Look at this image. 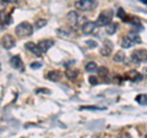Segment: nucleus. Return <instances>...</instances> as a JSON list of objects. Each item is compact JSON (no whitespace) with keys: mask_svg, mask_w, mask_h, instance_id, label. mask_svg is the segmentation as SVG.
Masks as SVG:
<instances>
[{"mask_svg":"<svg viewBox=\"0 0 147 138\" xmlns=\"http://www.w3.org/2000/svg\"><path fill=\"white\" fill-rule=\"evenodd\" d=\"M47 25V20H43V18H40V20H37L36 23H34V27L36 28H42L43 26Z\"/></svg>","mask_w":147,"mask_h":138,"instance_id":"412c9836","label":"nucleus"},{"mask_svg":"<svg viewBox=\"0 0 147 138\" xmlns=\"http://www.w3.org/2000/svg\"><path fill=\"white\" fill-rule=\"evenodd\" d=\"M146 76H147V68H146Z\"/></svg>","mask_w":147,"mask_h":138,"instance_id":"7c9ffc66","label":"nucleus"},{"mask_svg":"<svg viewBox=\"0 0 147 138\" xmlns=\"http://www.w3.org/2000/svg\"><path fill=\"white\" fill-rule=\"evenodd\" d=\"M88 82H90L91 84H97V83H98L97 77H94V76H91V77H88Z\"/></svg>","mask_w":147,"mask_h":138,"instance_id":"b1692460","label":"nucleus"},{"mask_svg":"<svg viewBox=\"0 0 147 138\" xmlns=\"http://www.w3.org/2000/svg\"><path fill=\"white\" fill-rule=\"evenodd\" d=\"M131 59L135 62H147V50H134L131 54Z\"/></svg>","mask_w":147,"mask_h":138,"instance_id":"20e7f679","label":"nucleus"},{"mask_svg":"<svg viewBox=\"0 0 147 138\" xmlns=\"http://www.w3.org/2000/svg\"><path fill=\"white\" fill-rule=\"evenodd\" d=\"M81 109H85V110H105V108H97V107H82Z\"/></svg>","mask_w":147,"mask_h":138,"instance_id":"5701e85b","label":"nucleus"},{"mask_svg":"<svg viewBox=\"0 0 147 138\" xmlns=\"http://www.w3.org/2000/svg\"><path fill=\"white\" fill-rule=\"evenodd\" d=\"M118 16L120 17V18H123L124 16H125V12H124L123 9H119V11H118Z\"/></svg>","mask_w":147,"mask_h":138,"instance_id":"bb28decb","label":"nucleus"},{"mask_svg":"<svg viewBox=\"0 0 147 138\" xmlns=\"http://www.w3.org/2000/svg\"><path fill=\"white\" fill-rule=\"evenodd\" d=\"M86 44L87 45H90V47H97V43H96V42H91V40H87V42H86Z\"/></svg>","mask_w":147,"mask_h":138,"instance_id":"cd10ccee","label":"nucleus"},{"mask_svg":"<svg viewBox=\"0 0 147 138\" xmlns=\"http://www.w3.org/2000/svg\"><path fill=\"white\" fill-rule=\"evenodd\" d=\"M117 28H118V25H117V23H109V25H108V28H107V33H108V34L115 33Z\"/></svg>","mask_w":147,"mask_h":138,"instance_id":"aec40b11","label":"nucleus"},{"mask_svg":"<svg viewBox=\"0 0 147 138\" xmlns=\"http://www.w3.org/2000/svg\"><path fill=\"white\" fill-rule=\"evenodd\" d=\"M0 26H1V22H0Z\"/></svg>","mask_w":147,"mask_h":138,"instance_id":"473e14b6","label":"nucleus"},{"mask_svg":"<svg viewBox=\"0 0 147 138\" xmlns=\"http://www.w3.org/2000/svg\"><path fill=\"white\" fill-rule=\"evenodd\" d=\"M75 6L82 11H91L97 6V1L96 0H77Z\"/></svg>","mask_w":147,"mask_h":138,"instance_id":"7ed1b4c3","label":"nucleus"},{"mask_svg":"<svg viewBox=\"0 0 147 138\" xmlns=\"http://www.w3.org/2000/svg\"><path fill=\"white\" fill-rule=\"evenodd\" d=\"M3 4H13V3H17V0H1Z\"/></svg>","mask_w":147,"mask_h":138,"instance_id":"c85d7f7f","label":"nucleus"},{"mask_svg":"<svg viewBox=\"0 0 147 138\" xmlns=\"http://www.w3.org/2000/svg\"><path fill=\"white\" fill-rule=\"evenodd\" d=\"M134 45V42L129 38V37H124V38L121 39V48L124 49H127V48H130Z\"/></svg>","mask_w":147,"mask_h":138,"instance_id":"dca6fc26","label":"nucleus"},{"mask_svg":"<svg viewBox=\"0 0 147 138\" xmlns=\"http://www.w3.org/2000/svg\"><path fill=\"white\" fill-rule=\"evenodd\" d=\"M126 78H129L130 81L132 82H137V81H141L142 80V75L136 71H130L126 73Z\"/></svg>","mask_w":147,"mask_h":138,"instance_id":"f8f14e48","label":"nucleus"},{"mask_svg":"<svg viewBox=\"0 0 147 138\" xmlns=\"http://www.w3.org/2000/svg\"><path fill=\"white\" fill-rule=\"evenodd\" d=\"M77 75H79V71H77L76 68H71V67H69V68H66V71H65V76H66L70 81L75 80V78L77 77Z\"/></svg>","mask_w":147,"mask_h":138,"instance_id":"4468645a","label":"nucleus"},{"mask_svg":"<svg viewBox=\"0 0 147 138\" xmlns=\"http://www.w3.org/2000/svg\"><path fill=\"white\" fill-rule=\"evenodd\" d=\"M97 72H98L99 76H107V75H108V68L104 67V66L98 67V68H97Z\"/></svg>","mask_w":147,"mask_h":138,"instance_id":"4be33fe9","label":"nucleus"},{"mask_svg":"<svg viewBox=\"0 0 147 138\" xmlns=\"http://www.w3.org/2000/svg\"><path fill=\"white\" fill-rule=\"evenodd\" d=\"M15 32L18 37H28L33 33V26L30 22H21L20 25L16 26Z\"/></svg>","mask_w":147,"mask_h":138,"instance_id":"f257e3e1","label":"nucleus"},{"mask_svg":"<svg viewBox=\"0 0 147 138\" xmlns=\"http://www.w3.org/2000/svg\"><path fill=\"white\" fill-rule=\"evenodd\" d=\"M129 38H130V39L132 40V42H134V44H135V43H136V44L141 43V39H140V37L137 36V34L135 33L134 31H131L130 33H129Z\"/></svg>","mask_w":147,"mask_h":138,"instance_id":"6ab92c4d","label":"nucleus"},{"mask_svg":"<svg viewBox=\"0 0 147 138\" xmlns=\"http://www.w3.org/2000/svg\"><path fill=\"white\" fill-rule=\"evenodd\" d=\"M97 68H98L97 64L93 62V61L86 64V66H85V70H86L87 72H94V71H97Z\"/></svg>","mask_w":147,"mask_h":138,"instance_id":"f3484780","label":"nucleus"},{"mask_svg":"<svg viewBox=\"0 0 147 138\" xmlns=\"http://www.w3.org/2000/svg\"><path fill=\"white\" fill-rule=\"evenodd\" d=\"M145 138H147V135H146V136H145Z\"/></svg>","mask_w":147,"mask_h":138,"instance_id":"2f4dec72","label":"nucleus"},{"mask_svg":"<svg viewBox=\"0 0 147 138\" xmlns=\"http://www.w3.org/2000/svg\"><path fill=\"white\" fill-rule=\"evenodd\" d=\"M40 66H42V64H40V62H32L31 64V67L32 68H38Z\"/></svg>","mask_w":147,"mask_h":138,"instance_id":"a878e982","label":"nucleus"},{"mask_svg":"<svg viewBox=\"0 0 147 138\" xmlns=\"http://www.w3.org/2000/svg\"><path fill=\"white\" fill-rule=\"evenodd\" d=\"M10 64L12 67L17 68V70H24V62H22V59L18 56V55H16V56H12L11 60H10Z\"/></svg>","mask_w":147,"mask_h":138,"instance_id":"9b49d317","label":"nucleus"},{"mask_svg":"<svg viewBox=\"0 0 147 138\" xmlns=\"http://www.w3.org/2000/svg\"><path fill=\"white\" fill-rule=\"evenodd\" d=\"M1 44L5 49H11V48L15 47L16 42H15V38H13L11 34H5L1 38Z\"/></svg>","mask_w":147,"mask_h":138,"instance_id":"423d86ee","label":"nucleus"},{"mask_svg":"<svg viewBox=\"0 0 147 138\" xmlns=\"http://www.w3.org/2000/svg\"><path fill=\"white\" fill-rule=\"evenodd\" d=\"M112 52H113V43L110 42V40H105L103 43L102 49H100V54H102L103 56H108V55L112 54Z\"/></svg>","mask_w":147,"mask_h":138,"instance_id":"9d476101","label":"nucleus"},{"mask_svg":"<svg viewBox=\"0 0 147 138\" xmlns=\"http://www.w3.org/2000/svg\"><path fill=\"white\" fill-rule=\"evenodd\" d=\"M135 99L140 105H147V94H139Z\"/></svg>","mask_w":147,"mask_h":138,"instance_id":"a211bd4d","label":"nucleus"},{"mask_svg":"<svg viewBox=\"0 0 147 138\" xmlns=\"http://www.w3.org/2000/svg\"><path fill=\"white\" fill-rule=\"evenodd\" d=\"M96 28H97L96 22L87 21V22H85V23L81 26V32L84 34H91V33H93V32L96 31Z\"/></svg>","mask_w":147,"mask_h":138,"instance_id":"0eeeda50","label":"nucleus"},{"mask_svg":"<svg viewBox=\"0 0 147 138\" xmlns=\"http://www.w3.org/2000/svg\"><path fill=\"white\" fill-rule=\"evenodd\" d=\"M113 60L115 62H124L125 61V54H124L123 50H119V52L115 53V55H114Z\"/></svg>","mask_w":147,"mask_h":138,"instance_id":"2eb2a0df","label":"nucleus"},{"mask_svg":"<svg viewBox=\"0 0 147 138\" xmlns=\"http://www.w3.org/2000/svg\"><path fill=\"white\" fill-rule=\"evenodd\" d=\"M66 20H67V23L71 27H76V26H79V22L81 20V17L76 11H71V12L67 13Z\"/></svg>","mask_w":147,"mask_h":138,"instance_id":"39448f33","label":"nucleus"},{"mask_svg":"<svg viewBox=\"0 0 147 138\" xmlns=\"http://www.w3.org/2000/svg\"><path fill=\"white\" fill-rule=\"evenodd\" d=\"M118 138H132L129 133H126V132H124V133H121V135H119L118 136Z\"/></svg>","mask_w":147,"mask_h":138,"instance_id":"393cba45","label":"nucleus"},{"mask_svg":"<svg viewBox=\"0 0 147 138\" xmlns=\"http://www.w3.org/2000/svg\"><path fill=\"white\" fill-rule=\"evenodd\" d=\"M37 45H38V48L42 50V53H45L48 49H50L54 45V40L53 39H43V40H40Z\"/></svg>","mask_w":147,"mask_h":138,"instance_id":"6e6552de","label":"nucleus"},{"mask_svg":"<svg viewBox=\"0 0 147 138\" xmlns=\"http://www.w3.org/2000/svg\"><path fill=\"white\" fill-rule=\"evenodd\" d=\"M113 15H114V13H113L112 10H104L103 12H100V15L98 16L97 21H96V25L99 26V27L108 26L109 23H112Z\"/></svg>","mask_w":147,"mask_h":138,"instance_id":"f03ea898","label":"nucleus"},{"mask_svg":"<svg viewBox=\"0 0 147 138\" xmlns=\"http://www.w3.org/2000/svg\"><path fill=\"white\" fill-rule=\"evenodd\" d=\"M140 1H141V3H144L145 5H147V0H140Z\"/></svg>","mask_w":147,"mask_h":138,"instance_id":"c756f323","label":"nucleus"},{"mask_svg":"<svg viewBox=\"0 0 147 138\" xmlns=\"http://www.w3.org/2000/svg\"><path fill=\"white\" fill-rule=\"evenodd\" d=\"M47 78L49 81H53V82H57L59 81L61 78V73L57 71V70H54V71H49L48 72V75H47Z\"/></svg>","mask_w":147,"mask_h":138,"instance_id":"ddd939ff","label":"nucleus"},{"mask_svg":"<svg viewBox=\"0 0 147 138\" xmlns=\"http://www.w3.org/2000/svg\"><path fill=\"white\" fill-rule=\"evenodd\" d=\"M25 48L28 50V52H31L32 54H34L36 56H40V55H42V50L38 48V45L34 44V43H32V42L26 43L25 44Z\"/></svg>","mask_w":147,"mask_h":138,"instance_id":"1a4fd4ad","label":"nucleus"}]
</instances>
